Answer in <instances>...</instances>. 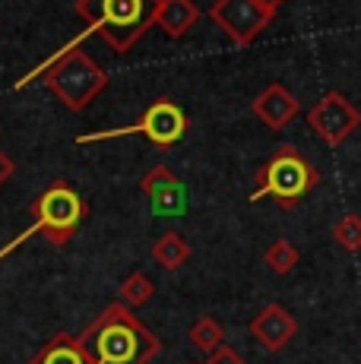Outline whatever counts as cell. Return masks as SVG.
<instances>
[{"label": "cell", "mask_w": 361, "mask_h": 364, "mask_svg": "<svg viewBox=\"0 0 361 364\" xmlns=\"http://www.w3.org/2000/svg\"><path fill=\"white\" fill-rule=\"evenodd\" d=\"M80 342L92 364H149L162 352V339L121 301H111L80 333Z\"/></svg>", "instance_id": "1"}, {"label": "cell", "mask_w": 361, "mask_h": 364, "mask_svg": "<svg viewBox=\"0 0 361 364\" xmlns=\"http://www.w3.org/2000/svg\"><path fill=\"white\" fill-rule=\"evenodd\" d=\"M156 6L158 0H76L73 10L86 23V32L76 38L102 35L111 51L124 54L156 26Z\"/></svg>", "instance_id": "2"}, {"label": "cell", "mask_w": 361, "mask_h": 364, "mask_svg": "<svg viewBox=\"0 0 361 364\" xmlns=\"http://www.w3.org/2000/svg\"><path fill=\"white\" fill-rule=\"evenodd\" d=\"M38 76H45V86L70 111H86L92 105V99H99V92H105V86H108V73L80 45H67L51 60H45L32 73H26L16 82V89H23L26 82L38 80Z\"/></svg>", "instance_id": "3"}, {"label": "cell", "mask_w": 361, "mask_h": 364, "mask_svg": "<svg viewBox=\"0 0 361 364\" xmlns=\"http://www.w3.org/2000/svg\"><path fill=\"white\" fill-rule=\"evenodd\" d=\"M29 213H32V225L26 228L23 235L13 237L10 244H4V247H0V260H4V257H10L16 247H23L32 235H45L51 247H64V244L76 235L80 222L86 219L89 206L82 203V197L73 191L70 184H67V181L58 178V181H51V184H48L36 200H32Z\"/></svg>", "instance_id": "4"}, {"label": "cell", "mask_w": 361, "mask_h": 364, "mask_svg": "<svg viewBox=\"0 0 361 364\" xmlns=\"http://www.w3.org/2000/svg\"><path fill=\"white\" fill-rule=\"evenodd\" d=\"M254 184L257 187L251 193V203L269 197V200L279 203L282 209H295L298 203L320 184V174H317V168L304 159V152L298 149V146L286 143L257 168Z\"/></svg>", "instance_id": "5"}, {"label": "cell", "mask_w": 361, "mask_h": 364, "mask_svg": "<svg viewBox=\"0 0 361 364\" xmlns=\"http://www.w3.org/2000/svg\"><path fill=\"white\" fill-rule=\"evenodd\" d=\"M140 136L149 139L156 149H171L184 139L187 133V114L180 105H175L171 99H156L149 108L140 114L136 124H127V127H111V130H95V133H80L73 143L86 146V143H105V139H114V136Z\"/></svg>", "instance_id": "6"}, {"label": "cell", "mask_w": 361, "mask_h": 364, "mask_svg": "<svg viewBox=\"0 0 361 364\" xmlns=\"http://www.w3.org/2000/svg\"><path fill=\"white\" fill-rule=\"evenodd\" d=\"M361 114L345 95L323 92L320 99L308 108V127L323 139L326 146H339L358 130Z\"/></svg>", "instance_id": "7"}, {"label": "cell", "mask_w": 361, "mask_h": 364, "mask_svg": "<svg viewBox=\"0 0 361 364\" xmlns=\"http://www.w3.org/2000/svg\"><path fill=\"white\" fill-rule=\"evenodd\" d=\"M210 19L238 48H247L257 35L269 26V16L254 0H216V4L210 6Z\"/></svg>", "instance_id": "8"}, {"label": "cell", "mask_w": 361, "mask_h": 364, "mask_svg": "<svg viewBox=\"0 0 361 364\" xmlns=\"http://www.w3.org/2000/svg\"><path fill=\"white\" fill-rule=\"evenodd\" d=\"M251 336L266 348V352H282V348L298 336V320L291 317L282 304H266L251 320Z\"/></svg>", "instance_id": "9"}, {"label": "cell", "mask_w": 361, "mask_h": 364, "mask_svg": "<svg viewBox=\"0 0 361 364\" xmlns=\"http://www.w3.org/2000/svg\"><path fill=\"white\" fill-rule=\"evenodd\" d=\"M251 111H254V117L263 124V127L282 130L298 117L301 105H298V99L289 92V86H282V82H269V86L254 99Z\"/></svg>", "instance_id": "10"}, {"label": "cell", "mask_w": 361, "mask_h": 364, "mask_svg": "<svg viewBox=\"0 0 361 364\" xmlns=\"http://www.w3.org/2000/svg\"><path fill=\"white\" fill-rule=\"evenodd\" d=\"M140 191L152 200L156 209H180L184 206V184L168 165H156L143 174Z\"/></svg>", "instance_id": "11"}, {"label": "cell", "mask_w": 361, "mask_h": 364, "mask_svg": "<svg viewBox=\"0 0 361 364\" xmlns=\"http://www.w3.org/2000/svg\"><path fill=\"white\" fill-rule=\"evenodd\" d=\"M29 364H92V361H89L80 336H70V333L60 330L32 355Z\"/></svg>", "instance_id": "12"}, {"label": "cell", "mask_w": 361, "mask_h": 364, "mask_svg": "<svg viewBox=\"0 0 361 364\" xmlns=\"http://www.w3.org/2000/svg\"><path fill=\"white\" fill-rule=\"evenodd\" d=\"M197 19L200 6L193 0H158L156 6V26H162V32L168 38H184Z\"/></svg>", "instance_id": "13"}, {"label": "cell", "mask_w": 361, "mask_h": 364, "mask_svg": "<svg viewBox=\"0 0 361 364\" xmlns=\"http://www.w3.org/2000/svg\"><path fill=\"white\" fill-rule=\"evenodd\" d=\"M152 260L158 266H165V269H180L187 260H190V244L184 241V235L178 232H165L158 237L156 244H152Z\"/></svg>", "instance_id": "14"}, {"label": "cell", "mask_w": 361, "mask_h": 364, "mask_svg": "<svg viewBox=\"0 0 361 364\" xmlns=\"http://www.w3.org/2000/svg\"><path fill=\"white\" fill-rule=\"evenodd\" d=\"M187 339H190L193 348L212 355L216 348H222V342H225V330H222V323L216 317H197L193 326L187 330Z\"/></svg>", "instance_id": "15"}, {"label": "cell", "mask_w": 361, "mask_h": 364, "mask_svg": "<svg viewBox=\"0 0 361 364\" xmlns=\"http://www.w3.org/2000/svg\"><path fill=\"white\" fill-rule=\"evenodd\" d=\"M152 295H156V285H152V279L146 276V272H130V276L121 282V289H117V301L127 304L130 311H134V307H143Z\"/></svg>", "instance_id": "16"}, {"label": "cell", "mask_w": 361, "mask_h": 364, "mask_svg": "<svg viewBox=\"0 0 361 364\" xmlns=\"http://www.w3.org/2000/svg\"><path fill=\"white\" fill-rule=\"evenodd\" d=\"M298 260H301V254H298V247L291 241H286V237H276V241L266 247V254H263L266 269H273L276 276H289V272L298 266Z\"/></svg>", "instance_id": "17"}, {"label": "cell", "mask_w": 361, "mask_h": 364, "mask_svg": "<svg viewBox=\"0 0 361 364\" xmlns=\"http://www.w3.org/2000/svg\"><path fill=\"white\" fill-rule=\"evenodd\" d=\"M333 241H336L343 250H349V254L361 250V215L358 213H345L343 219L333 225Z\"/></svg>", "instance_id": "18"}, {"label": "cell", "mask_w": 361, "mask_h": 364, "mask_svg": "<svg viewBox=\"0 0 361 364\" xmlns=\"http://www.w3.org/2000/svg\"><path fill=\"white\" fill-rule=\"evenodd\" d=\"M206 364H247V361L241 358L232 346H222V348H216V352L210 355V358H206Z\"/></svg>", "instance_id": "19"}, {"label": "cell", "mask_w": 361, "mask_h": 364, "mask_svg": "<svg viewBox=\"0 0 361 364\" xmlns=\"http://www.w3.org/2000/svg\"><path fill=\"white\" fill-rule=\"evenodd\" d=\"M10 174H13V159L6 156L4 149H0V187H4L6 181H10Z\"/></svg>", "instance_id": "20"}, {"label": "cell", "mask_w": 361, "mask_h": 364, "mask_svg": "<svg viewBox=\"0 0 361 364\" xmlns=\"http://www.w3.org/2000/svg\"><path fill=\"white\" fill-rule=\"evenodd\" d=\"M254 4H257V6H260V10H263V13H266V16H269V19H273V16H276V10H279V6H282V4H286V0H254Z\"/></svg>", "instance_id": "21"}, {"label": "cell", "mask_w": 361, "mask_h": 364, "mask_svg": "<svg viewBox=\"0 0 361 364\" xmlns=\"http://www.w3.org/2000/svg\"><path fill=\"white\" fill-rule=\"evenodd\" d=\"M190 364H197V361H190Z\"/></svg>", "instance_id": "22"}]
</instances>
